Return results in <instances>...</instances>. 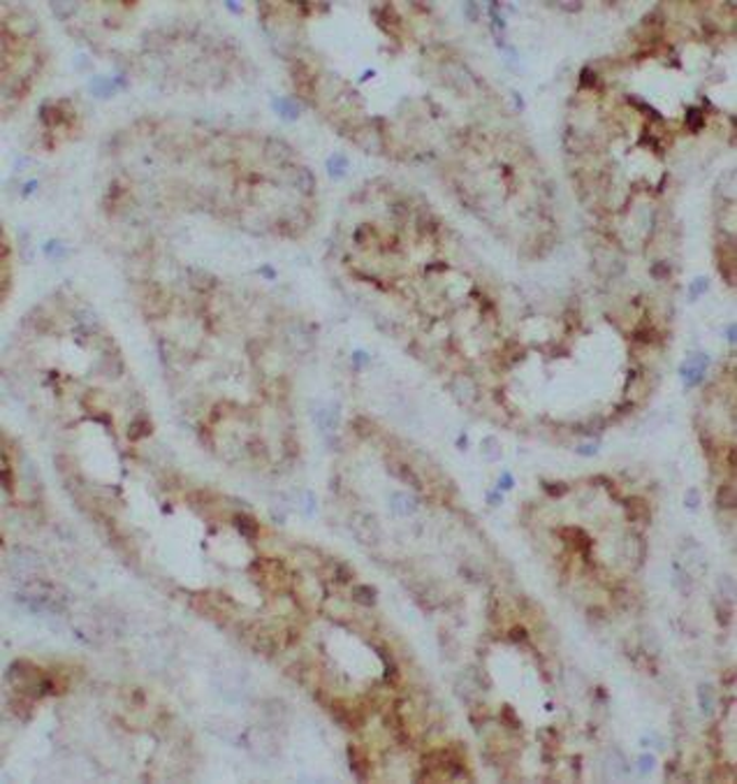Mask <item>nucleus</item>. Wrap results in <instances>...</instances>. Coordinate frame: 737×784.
<instances>
[{
	"label": "nucleus",
	"mask_w": 737,
	"mask_h": 784,
	"mask_svg": "<svg viewBox=\"0 0 737 784\" xmlns=\"http://www.w3.org/2000/svg\"><path fill=\"white\" fill-rule=\"evenodd\" d=\"M114 205L151 211H213L246 225L307 223L314 180L277 142L149 117L110 145Z\"/></svg>",
	"instance_id": "f257e3e1"
},
{
	"label": "nucleus",
	"mask_w": 737,
	"mask_h": 784,
	"mask_svg": "<svg viewBox=\"0 0 737 784\" xmlns=\"http://www.w3.org/2000/svg\"><path fill=\"white\" fill-rule=\"evenodd\" d=\"M0 94H3V114L30 98L47 68V40L38 20L28 8L3 5L0 10Z\"/></svg>",
	"instance_id": "f03ea898"
},
{
	"label": "nucleus",
	"mask_w": 737,
	"mask_h": 784,
	"mask_svg": "<svg viewBox=\"0 0 737 784\" xmlns=\"http://www.w3.org/2000/svg\"><path fill=\"white\" fill-rule=\"evenodd\" d=\"M654 769V759L652 757H642L640 759V771L642 773H650Z\"/></svg>",
	"instance_id": "39448f33"
},
{
	"label": "nucleus",
	"mask_w": 737,
	"mask_h": 784,
	"mask_svg": "<svg viewBox=\"0 0 737 784\" xmlns=\"http://www.w3.org/2000/svg\"><path fill=\"white\" fill-rule=\"evenodd\" d=\"M12 242L8 235V228H3V297H8L10 293V283H12Z\"/></svg>",
	"instance_id": "20e7f679"
},
{
	"label": "nucleus",
	"mask_w": 737,
	"mask_h": 784,
	"mask_svg": "<svg viewBox=\"0 0 737 784\" xmlns=\"http://www.w3.org/2000/svg\"><path fill=\"white\" fill-rule=\"evenodd\" d=\"M82 131V114L70 100L51 102L42 112V137L47 149H59L65 142L75 139Z\"/></svg>",
	"instance_id": "7ed1b4c3"
}]
</instances>
